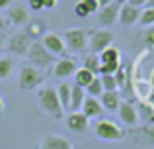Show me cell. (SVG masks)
Segmentation results:
<instances>
[{
	"label": "cell",
	"mask_w": 154,
	"mask_h": 149,
	"mask_svg": "<svg viewBox=\"0 0 154 149\" xmlns=\"http://www.w3.org/2000/svg\"><path fill=\"white\" fill-rule=\"evenodd\" d=\"M41 83H43L41 71L33 69V67H29V65L22 67L20 76H18V86L22 88V90H35V88L41 86Z\"/></svg>",
	"instance_id": "obj_6"
},
{
	"label": "cell",
	"mask_w": 154,
	"mask_h": 149,
	"mask_svg": "<svg viewBox=\"0 0 154 149\" xmlns=\"http://www.w3.org/2000/svg\"><path fill=\"white\" fill-rule=\"evenodd\" d=\"M143 41L146 43V45H154V28H150V30L143 35Z\"/></svg>",
	"instance_id": "obj_31"
},
{
	"label": "cell",
	"mask_w": 154,
	"mask_h": 149,
	"mask_svg": "<svg viewBox=\"0 0 154 149\" xmlns=\"http://www.w3.org/2000/svg\"><path fill=\"white\" fill-rule=\"evenodd\" d=\"M100 57V63L102 65H111V63H121V53L117 47H107L105 51H102V53L98 55Z\"/></svg>",
	"instance_id": "obj_19"
},
{
	"label": "cell",
	"mask_w": 154,
	"mask_h": 149,
	"mask_svg": "<svg viewBox=\"0 0 154 149\" xmlns=\"http://www.w3.org/2000/svg\"><path fill=\"white\" fill-rule=\"evenodd\" d=\"M80 112H82V114L86 116L88 120H90V118H98V116H102L103 108H102V104H100V100H98V98L86 96V100H84L82 110H80Z\"/></svg>",
	"instance_id": "obj_16"
},
{
	"label": "cell",
	"mask_w": 154,
	"mask_h": 149,
	"mask_svg": "<svg viewBox=\"0 0 154 149\" xmlns=\"http://www.w3.org/2000/svg\"><path fill=\"white\" fill-rule=\"evenodd\" d=\"M121 69V63H111V65H102L100 67V76L103 75H115Z\"/></svg>",
	"instance_id": "obj_28"
},
{
	"label": "cell",
	"mask_w": 154,
	"mask_h": 149,
	"mask_svg": "<svg viewBox=\"0 0 154 149\" xmlns=\"http://www.w3.org/2000/svg\"><path fill=\"white\" fill-rule=\"evenodd\" d=\"M12 71H14V61H12V57L2 55V57H0V80L8 79V76L12 75Z\"/></svg>",
	"instance_id": "obj_24"
},
{
	"label": "cell",
	"mask_w": 154,
	"mask_h": 149,
	"mask_svg": "<svg viewBox=\"0 0 154 149\" xmlns=\"http://www.w3.org/2000/svg\"><path fill=\"white\" fill-rule=\"evenodd\" d=\"M100 2V8H103V6H109V4H113L115 0H98Z\"/></svg>",
	"instance_id": "obj_37"
},
{
	"label": "cell",
	"mask_w": 154,
	"mask_h": 149,
	"mask_svg": "<svg viewBox=\"0 0 154 149\" xmlns=\"http://www.w3.org/2000/svg\"><path fill=\"white\" fill-rule=\"evenodd\" d=\"M143 134L146 135V139L150 143H154V126H144L143 128Z\"/></svg>",
	"instance_id": "obj_32"
},
{
	"label": "cell",
	"mask_w": 154,
	"mask_h": 149,
	"mask_svg": "<svg viewBox=\"0 0 154 149\" xmlns=\"http://www.w3.org/2000/svg\"><path fill=\"white\" fill-rule=\"evenodd\" d=\"M117 114H119V120L125 126H137V122H139V110H137V106L133 102H127V100L125 102L121 100Z\"/></svg>",
	"instance_id": "obj_12"
},
{
	"label": "cell",
	"mask_w": 154,
	"mask_h": 149,
	"mask_svg": "<svg viewBox=\"0 0 154 149\" xmlns=\"http://www.w3.org/2000/svg\"><path fill=\"white\" fill-rule=\"evenodd\" d=\"M26 57H27V61H29V67H33V69H37V71L49 69L51 63H55V57L41 45V41L31 43V47H29Z\"/></svg>",
	"instance_id": "obj_2"
},
{
	"label": "cell",
	"mask_w": 154,
	"mask_h": 149,
	"mask_svg": "<svg viewBox=\"0 0 154 149\" xmlns=\"http://www.w3.org/2000/svg\"><path fill=\"white\" fill-rule=\"evenodd\" d=\"M139 18L140 8H135L131 4H123L119 8V24H123V26H135V24H139Z\"/></svg>",
	"instance_id": "obj_14"
},
{
	"label": "cell",
	"mask_w": 154,
	"mask_h": 149,
	"mask_svg": "<svg viewBox=\"0 0 154 149\" xmlns=\"http://www.w3.org/2000/svg\"><path fill=\"white\" fill-rule=\"evenodd\" d=\"M82 67L86 71H90L92 75L100 76V67H102V63H100V57H98V55L90 53V55H86V57H84V65Z\"/></svg>",
	"instance_id": "obj_22"
},
{
	"label": "cell",
	"mask_w": 154,
	"mask_h": 149,
	"mask_svg": "<svg viewBox=\"0 0 154 149\" xmlns=\"http://www.w3.org/2000/svg\"><path fill=\"white\" fill-rule=\"evenodd\" d=\"M78 71L76 67V61L70 57H60L59 61H55V67H53V76L60 80H66L68 76H74V73Z\"/></svg>",
	"instance_id": "obj_9"
},
{
	"label": "cell",
	"mask_w": 154,
	"mask_h": 149,
	"mask_svg": "<svg viewBox=\"0 0 154 149\" xmlns=\"http://www.w3.org/2000/svg\"><path fill=\"white\" fill-rule=\"evenodd\" d=\"M12 6V0H0V10H8Z\"/></svg>",
	"instance_id": "obj_36"
},
{
	"label": "cell",
	"mask_w": 154,
	"mask_h": 149,
	"mask_svg": "<svg viewBox=\"0 0 154 149\" xmlns=\"http://www.w3.org/2000/svg\"><path fill=\"white\" fill-rule=\"evenodd\" d=\"M37 102L45 114L53 116V118H63V106H60L59 94H57V88L53 86H43L37 90Z\"/></svg>",
	"instance_id": "obj_1"
},
{
	"label": "cell",
	"mask_w": 154,
	"mask_h": 149,
	"mask_svg": "<svg viewBox=\"0 0 154 149\" xmlns=\"http://www.w3.org/2000/svg\"><path fill=\"white\" fill-rule=\"evenodd\" d=\"M6 18H8V22L14 24V26H23V24L27 22V10L23 6H14V4H12L6 12Z\"/></svg>",
	"instance_id": "obj_18"
},
{
	"label": "cell",
	"mask_w": 154,
	"mask_h": 149,
	"mask_svg": "<svg viewBox=\"0 0 154 149\" xmlns=\"http://www.w3.org/2000/svg\"><path fill=\"white\" fill-rule=\"evenodd\" d=\"M119 4H109V6H103L100 8L98 12V24L102 28H111L115 22H119Z\"/></svg>",
	"instance_id": "obj_11"
},
{
	"label": "cell",
	"mask_w": 154,
	"mask_h": 149,
	"mask_svg": "<svg viewBox=\"0 0 154 149\" xmlns=\"http://www.w3.org/2000/svg\"><path fill=\"white\" fill-rule=\"evenodd\" d=\"M4 110V100H2V96H0V112Z\"/></svg>",
	"instance_id": "obj_42"
},
{
	"label": "cell",
	"mask_w": 154,
	"mask_h": 149,
	"mask_svg": "<svg viewBox=\"0 0 154 149\" xmlns=\"http://www.w3.org/2000/svg\"><path fill=\"white\" fill-rule=\"evenodd\" d=\"M57 94H59L63 110H68V108H70V84H68L66 80H60V84L57 86Z\"/></svg>",
	"instance_id": "obj_20"
},
{
	"label": "cell",
	"mask_w": 154,
	"mask_h": 149,
	"mask_svg": "<svg viewBox=\"0 0 154 149\" xmlns=\"http://www.w3.org/2000/svg\"><path fill=\"white\" fill-rule=\"evenodd\" d=\"M127 4H131V6H135V8H143V6L148 4V0H127Z\"/></svg>",
	"instance_id": "obj_34"
},
{
	"label": "cell",
	"mask_w": 154,
	"mask_h": 149,
	"mask_svg": "<svg viewBox=\"0 0 154 149\" xmlns=\"http://www.w3.org/2000/svg\"><path fill=\"white\" fill-rule=\"evenodd\" d=\"M139 26H143V28H152L154 26V8H144V10H140Z\"/></svg>",
	"instance_id": "obj_25"
},
{
	"label": "cell",
	"mask_w": 154,
	"mask_h": 149,
	"mask_svg": "<svg viewBox=\"0 0 154 149\" xmlns=\"http://www.w3.org/2000/svg\"><path fill=\"white\" fill-rule=\"evenodd\" d=\"M41 2H43V8H49V10L57 6V0H41Z\"/></svg>",
	"instance_id": "obj_35"
},
{
	"label": "cell",
	"mask_w": 154,
	"mask_h": 149,
	"mask_svg": "<svg viewBox=\"0 0 154 149\" xmlns=\"http://www.w3.org/2000/svg\"><path fill=\"white\" fill-rule=\"evenodd\" d=\"M88 118L82 114V112H70V114L66 116V128L70 131H74V134H84V131L88 130Z\"/></svg>",
	"instance_id": "obj_13"
},
{
	"label": "cell",
	"mask_w": 154,
	"mask_h": 149,
	"mask_svg": "<svg viewBox=\"0 0 154 149\" xmlns=\"http://www.w3.org/2000/svg\"><path fill=\"white\" fill-rule=\"evenodd\" d=\"M82 2V6L88 10V14H96V12H100V2L98 0H80Z\"/></svg>",
	"instance_id": "obj_29"
},
{
	"label": "cell",
	"mask_w": 154,
	"mask_h": 149,
	"mask_svg": "<svg viewBox=\"0 0 154 149\" xmlns=\"http://www.w3.org/2000/svg\"><path fill=\"white\" fill-rule=\"evenodd\" d=\"M150 104H154V92L150 94Z\"/></svg>",
	"instance_id": "obj_43"
},
{
	"label": "cell",
	"mask_w": 154,
	"mask_h": 149,
	"mask_svg": "<svg viewBox=\"0 0 154 149\" xmlns=\"http://www.w3.org/2000/svg\"><path fill=\"white\" fill-rule=\"evenodd\" d=\"M4 45H6V39H4V35L0 34V51L4 49Z\"/></svg>",
	"instance_id": "obj_39"
},
{
	"label": "cell",
	"mask_w": 154,
	"mask_h": 149,
	"mask_svg": "<svg viewBox=\"0 0 154 149\" xmlns=\"http://www.w3.org/2000/svg\"><path fill=\"white\" fill-rule=\"evenodd\" d=\"M113 43V31L109 30H88V45H90L92 53L100 55Z\"/></svg>",
	"instance_id": "obj_4"
},
{
	"label": "cell",
	"mask_w": 154,
	"mask_h": 149,
	"mask_svg": "<svg viewBox=\"0 0 154 149\" xmlns=\"http://www.w3.org/2000/svg\"><path fill=\"white\" fill-rule=\"evenodd\" d=\"M94 134L96 138L103 139V141H119L125 135V131L121 130V126H117L111 120H100L94 126Z\"/></svg>",
	"instance_id": "obj_5"
},
{
	"label": "cell",
	"mask_w": 154,
	"mask_h": 149,
	"mask_svg": "<svg viewBox=\"0 0 154 149\" xmlns=\"http://www.w3.org/2000/svg\"><path fill=\"white\" fill-rule=\"evenodd\" d=\"M98 100H100V104H102L103 110L117 112V110H119V104H121V94H119V90H115V92H103Z\"/></svg>",
	"instance_id": "obj_15"
},
{
	"label": "cell",
	"mask_w": 154,
	"mask_h": 149,
	"mask_svg": "<svg viewBox=\"0 0 154 149\" xmlns=\"http://www.w3.org/2000/svg\"><path fill=\"white\" fill-rule=\"evenodd\" d=\"M39 149H74L72 143L64 135L59 134H45L39 139Z\"/></svg>",
	"instance_id": "obj_10"
},
{
	"label": "cell",
	"mask_w": 154,
	"mask_h": 149,
	"mask_svg": "<svg viewBox=\"0 0 154 149\" xmlns=\"http://www.w3.org/2000/svg\"><path fill=\"white\" fill-rule=\"evenodd\" d=\"M64 45L66 49H70L72 53H82L88 47V30L82 28H72V30L64 31Z\"/></svg>",
	"instance_id": "obj_3"
},
{
	"label": "cell",
	"mask_w": 154,
	"mask_h": 149,
	"mask_svg": "<svg viewBox=\"0 0 154 149\" xmlns=\"http://www.w3.org/2000/svg\"><path fill=\"white\" fill-rule=\"evenodd\" d=\"M115 4H119V6H123V4H127V0H115Z\"/></svg>",
	"instance_id": "obj_40"
},
{
	"label": "cell",
	"mask_w": 154,
	"mask_h": 149,
	"mask_svg": "<svg viewBox=\"0 0 154 149\" xmlns=\"http://www.w3.org/2000/svg\"><path fill=\"white\" fill-rule=\"evenodd\" d=\"M41 45L45 47L47 51L53 55V57H63L64 51H66V45H64V39L60 37L59 34H45L41 39Z\"/></svg>",
	"instance_id": "obj_8"
},
{
	"label": "cell",
	"mask_w": 154,
	"mask_h": 149,
	"mask_svg": "<svg viewBox=\"0 0 154 149\" xmlns=\"http://www.w3.org/2000/svg\"><path fill=\"white\" fill-rule=\"evenodd\" d=\"M86 100V90L80 86H76L74 83L70 84V112H80L82 110V104Z\"/></svg>",
	"instance_id": "obj_17"
},
{
	"label": "cell",
	"mask_w": 154,
	"mask_h": 149,
	"mask_svg": "<svg viewBox=\"0 0 154 149\" xmlns=\"http://www.w3.org/2000/svg\"><path fill=\"white\" fill-rule=\"evenodd\" d=\"M43 31H45L43 22H33V24H29V30H27V34H29V37H37V35H45Z\"/></svg>",
	"instance_id": "obj_27"
},
{
	"label": "cell",
	"mask_w": 154,
	"mask_h": 149,
	"mask_svg": "<svg viewBox=\"0 0 154 149\" xmlns=\"http://www.w3.org/2000/svg\"><path fill=\"white\" fill-rule=\"evenodd\" d=\"M31 37L27 31H16V34L10 35V39L6 41V47L10 53L18 55V57H23V55H27V51H29L31 47Z\"/></svg>",
	"instance_id": "obj_7"
},
{
	"label": "cell",
	"mask_w": 154,
	"mask_h": 149,
	"mask_svg": "<svg viewBox=\"0 0 154 149\" xmlns=\"http://www.w3.org/2000/svg\"><path fill=\"white\" fill-rule=\"evenodd\" d=\"M27 6H29L33 12L43 10V2H41V0H27Z\"/></svg>",
	"instance_id": "obj_33"
},
{
	"label": "cell",
	"mask_w": 154,
	"mask_h": 149,
	"mask_svg": "<svg viewBox=\"0 0 154 149\" xmlns=\"http://www.w3.org/2000/svg\"><path fill=\"white\" fill-rule=\"evenodd\" d=\"M146 8H154V0H148V4H146Z\"/></svg>",
	"instance_id": "obj_41"
},
{
	"label": "cell",
	"mask_w": 154,
	"mask_h": 149,
	"mask_svg": "<svg viewBox=\"0 0 154 149\" xmlns=\"http://www.w3.org/2000/svg\"><path fill=\"white\" fill-rule=\"evenodd\" d=\"M100 79H102L103 92H115V90H119V88H117V80H115V76H113V75H103V76H100Z\"/></svg>",
	"instance_id": "obj_26"
},
{
	"label": "cell",
	"mask_w": 154,
	"mask_h": 149,
	"mask_svg": "<svg viewBox=\"0 0 154 149\" xmlns=\"http://www.w3.org/2000/svg\"><path fill=\"white\" fill-rule=\"evenodd\" d=\"M4 28H6V18H4V16L0 14V31H2Z\"/></svg>",
	"instance_id": "obj_38"
},
{
	"label": "cell",
	"mask_w": 154,
	"mask_h": 149,
	"mask_svg": "<svg viewBox=\"0 0 154 149\" xmlns=\"http://www.w3.org/2000/svg\"><path fill=\"white\" fill-rule=\"evenodd\" d=\"M94 76H96V75H92L90 71H86L84 67H80V69H78V71L74 73V84H76V86H80V88H84V90H86V86H88V84L92 83V80H94Z\"/></svg>",
	"instance_id": "obj_21"
},
{
	"label": "cell",
	"mask_w": 154,
	"mask_h": 149,
	"mask_svg": "<svg viewBox=\"0 0 154 149\" xmlns=\"http://www.w3.org/2000/svg\"><path fill=\"white\" fill-rule=\"evenodd\" d=\"M74 14L78 16V18H88V16H90V14H88V10L82 6V2H76L74 4Z\"/></svg>",
	"instance_id": "obj_30"
},
{
	"label": "cell",
	"mask_w": 154,
	"mask_h": 149,
	"mask_svg": "<svg viewBox=\"0 0 154 149\" xmlns=\"http://www.w3.org/2000/svg\"><path fill=\"white\" fill-rule=\"evenodd\" d=\"M103 94V86H102V79L100 76H94L90 84L86 86V96H92V98H100Z\"/></svg>",
	"instance_id": "obj_23"
}]
</instances>
